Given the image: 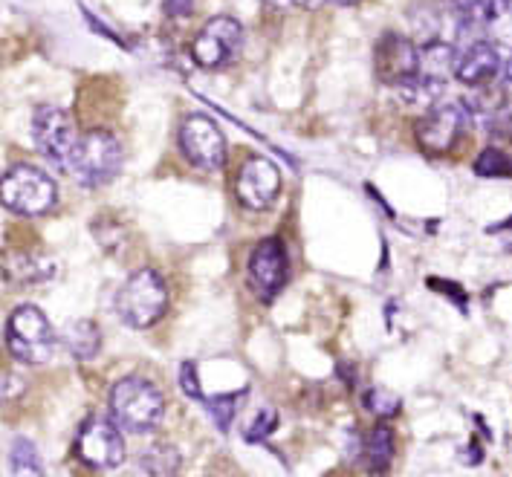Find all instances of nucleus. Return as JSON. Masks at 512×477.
<instances>
[{
  "instance_id": "obj_28",
  "label": "nucleus",
  "mask_w": 512,
  "mask_h": 477,
  "mask_svg": "<svg viewBox=\"0 0 512 477\" xmlns=\"http://www.w3.org/2000/svg\"><path fill=\"white\" fill-rule=\"evenodd\" d=\"M180 385H183L186 397H194V399H200V402H206L203 391H200V379H197V365H194V362H186V365L180 368Z\"/></svg>"
},
{
  "instance_id": "obj_8",
  "label": "nucleus",
  "mask_w": 512,
  "mask_h": 477,
  "mask_svg": "<svg viewBox=\"0 0 512 477\" xmlns=\"http://www.w3.org/2000/svg\"><path fill=\"white\" fill-rule=\"evenodd\" d=\"M76 454L84 466L96 472H113L125 463L122 428L108 417H90L76 437Z\"/></svg>"
},
{
  "instance_id": "obj_5",
  "label": "nucleus",
  "mask_w": 512,
  "mask_h": 477,
  "mask_svg": "<svg viewBox=\"0 0 512 477\" xmlns=\"http://www.w3.org/2000/svg\"><path fill=\"white\" fill-rule=\"evenodd\" d=\"M6 347L24 365L50 362L55 350V336L47 316L32 304L18 307L6 321Z\"/></svg>"
},
{
  "instance_id": "obj_3",
  "label": "nucleus",
  "mask_w": 512,
  "mask_h": 477,
  "mask_svg": "<svg viewBox=\"0 0 512 477\" xmlns=\"http://www.w3.org/2000/svg\"><path fill=\"white\" fill-rule=\"evenodd\" d=\"M84 188H102L122 171V145L110 131H87L79 136L70 168Z\"/></svg>"
},
{
  "instance_id": "obj_10",
  "label": "nucleus",
  "mask_w": 512,
  "mask_h": 477,
  "mask_svg": "<svg viewBox=\"0 0 512 477\" xmlns=\"http://www.w3.org/2000/svg\"><path fill=\"white\" fill-rule=\"evenodd\" d=\"M290 275V261H287V246L278 238L261 240L252 255H249V281L252 290L258 292L261 301L270 304L278 292L284 290Z\"/></svg>"
},
{
  "instance_id": "obj_26",
  "label": "nucleus",
  "mask_w": 512,
  "mask_h": 477,
  "mask_svg": "<svg viewBox=\"0 0 512 477\" xmlns=\"http://www.w3.org/2000/svg\"><path fill=\"white\" fill-rule=\"evenodd\" d=\"M365 408H368L371 414H377V417H394V414L403 408V402H400L397 394H391V391H385V388H374V391L365 394Z\"/></svg>"
},
{
  "instance_id": "obj_14",
  "label": "nucleus",
  "mask_w": 512,
  "mask_h": 477,
  "mask_svg": "<svg viewBox=\"0 0 512 477\" xmlns=\"http://www.w3.org/2000/svg\"><path fill=\"white\" fill-rule=\"evenodd\" d=\"M463 119L466 113L460 110L458 105H443L429 110L417 128H414V136H417V145L432 154V157H440L446 154L455 142H458L460 131H463Z\"/></svg>"
},
{
  "instance_id": "obj_19",
  "label": "nucleus",
  "mask_w": 512,
  "mask_h": 477,
  "mask_svg": "<svg viewBox=\"0 0 512 477\" xmlns=\"http://www.w3.org/2000/svg\"><path fill=\"white\" fill-rule=\"evenodd\" d=\"M9 469L15 477H47L44 472V460L35 449V443L27 437H18L12 440V449H9Z\"/></svg>"
},
{
  "instance_id": "obj_13",
  "label": "nucleus",
  "mask_w": 512,
  "mask_h": 477,
  "mask_svg": "<svg viewBox=\"0 0 512 477\" xmlns=\"http://www.w3.org/2000/svg\"><path fill=\"white\" fill-rule=\"evenodd\" d=\"M501 70H504V61H501L498 41H489V38H472L466 47H460L455 58V76L466 87H486L495 81Z\"/></svg>"
},
{
  "instance_id": "obj_20",
  "label": "nucleus",
  "mask_w": 512,
  "mask_h": 477,
  "mask_svg": "<svg viewBox=\"0 0 512 477\" xmlns=\"http://www.w3.org/2000/svg\"><path fill=\"white\" fill-rule=\"evenodd\" d=\"M446 84H437L432 79H423L420 73H414L411 79H405L403 84H397V96L417 107H432L440 96H443Z\"/></svg>"
},
{
  "instance_id": "obj_29",
  "label": "nucleus",
  "mask_w": 512,
  "mask_h": 477,
  "mask_svg": "<svg viewBox=\"0 0 512 477\" xmlns=\"http://www.w3.org/2000/svg\"><path fill=\"white\" fill-rule=\"evenodd\" d=\"M261 3L275 6V9H307V12H313V9H319L327 0H261Z\"/></svg>"
},
{
  "instance_id": "obj_16",
  "label": "nucleus",
  "mask_w": 512,
  "mask_h": 477,
  "mask_svg": "<svg viewBox=\"0 0 512 477\" xmlns=\"http://www.w3.org/2000/svg\"><path fill=\"white\" fill-rule=\"evenodd\" d=\"M394 451H397V434H394L391 425H374V428L368 431V437L362 440V460H365L368 469L377 472V475L388 472V466H391V460H394Z\"/></svg>"
},
{
  "instance_id": "obj_9",
  "label": "nucleus",
  "mask_w": 512,
  "mask_h": 477,
  "mask_svg": "<svg viewBox=\"0 0 512 477\" xmlns=\"http://www.w3.org/2000/svg\"><path fill=\"white\" fill-rule=\"evenodd\" d=\"M180 151L194 168L220 171L226 162V139L209 116L191 113L180 125Z\"/></svg>"
},
{
  "instance_id": "obj_30",
  "label": "nucleus",
  "mask_w": 512,
  "mask_h": 477,
  "mask_svg": "<svg viewBox=\"0 0 512 477\" xmlns=\"http://www.w3.org/2000/svg\"><path fill=\"white\" fill-rule=\"evenodd\" d=\"M165 12L174 18H186L191 12V0H165Z\"/></svg>"
},
{
  "instance_id": "obj_21",
  "label": "nucleus",
  "mask_w": 512,
  "mask_h": 477,
  "mask_svg": "<svg viewBox=\"0 0 512 477\" xmlns=\"http://www.w3.org/2000/svg\"><path fill=\"white\" fill-rule=\"evenodd\" d=\"M452 12L460 24V32L486 29L492 15V0H452Z\"/></svg>"
},
{
  "instance_id": "obj_31",
  "label": "nucleus",
  "mask_w": 512,
  "mask_h": 477,
  "mask_svg": "<svg viewBox=\"0 0 512 477\" xmlns=\"http://www.w3.org/2000/svg\"><path fill=\"white\" fill-rule=\"evenodd\" d=\"M504 79H507L512 84V53H510V58L504 61Z\"/></svg>"
},
{
  "instance_id": "obj_23",
  "label": "nucleus",
  "mask_w": 512,
  "mask_h": 477,
  "mask_svg": "<svg viewBox=\"0 0 512 477\" xmlns=\"http://www.w3.org/2000/svg\"><path fill=\"white\" fill-rule=\"evenodd\" d=\"M475 174L478 177H512V159L501 148H486L475 159Z\"/></svg>"
},
{
  "instance_id": "obj_7",
  "label": "nucleus",
  "mask_w": 512,
  "mask_h": 477,
  "mask_svg": "<svg viewBox=\"0 0 512 477\" xmlns=\"http://www.w3.org/2000/svg\"><path fill=\"white\" fill-rule=\"evenodd\" d=\"M241 47V21L229 18V15H217V18H209L197 32V38L191 44V58L203 70H220V67H229L241 55Z\"/></svg>"
},
{
  "instance_id": "obj_22",
  "label": "nucleus",
  "mask_w": 512,
  "mask_h": 477,
  "mask_svg": "<svg viewBox=\"0 0 512 477\" xmlns=\"http://www.w3.org/2000/svg\"><path fill=\"white\" fill-rule=\"evenodd\" d=\"M177 469H180V454L171 446H154L142 454V472H148L151 477H174Z\"/></svg>"
},
{
  "instance_id": "obj_11",
  "label": "nucleus",
  "mask_w": 512,
  "mask_h": 477,
  "mask_svg": "<svg viewBox=\"0 0 512 477\" xmlns=\"http://www.w3.org/2000/svg\"><path fill=\"white\" fill-rule=\"evenodd\" d=\"M278 191H281V174L270 159L258 157L243 162V168L235 177V194L246 209H252V212L270 209Z\"/></svg>"
},
{
  "instance_id": "obj_18",
  "label": "nucleus",
  "mask_w": 512,
  "mask_h": 477,
  "mask_svg": "<svg viewBox=\"0 0 512 477\" xmlns=\"http://www.w3.org/2000/svg\"><path fill=\"white\" fill-rule=\"evenodd\" d=\"M61 342L70 350V356L87 362V359H93V356L99 353V347H102V333H99V327H96L93 321L81 318V321H73V324L64 327Z\"/></svg>"
},
{
  "instance_id": "obj_4",
  "label": "nucleus",
  "mask_w": 512,
  "mask_h": 477,
  "mask_svg": "<svg viewBox=\"0 0 512 477\" xmlns=\"http://www.w3.org/2000/svg\"><path fill=\"white\" fill-rule=\"evenodd\" d=\"M58 203V188L53 177H47L41 168L18 162L3 174V206L9 212L38 217L53 212Z\"/></svg>"
},
{
  "instance_id": "obj_15",
  "label": "nucleus",
  "mask_w": 512,
  "mask_h": 477,
  "mask_svg": "<svg viewBox=\"0 0 512 477\" xmlns=\"http://www.w3.org/2000/svg\"><path fill=\"white\" fill-rule=\"evenodd\" d=\"M3 278L15 284H47L55 278V261L47 255H9L3 261Z\"/></svg>"
},
{
  "instance_id": "obj_12",
  "label": "nucleus",
  "mask_w": 512,
  "mask_h": 477,
  "mask_svg": "<svg viewBox=\"0 0 512 477\" xmlns=\"http://www.w3.org/2000/svg\"><path fill=\"white\" fill-rule=\"evenodd\" d=\"M374 67H377L379 81L397 87L405 79H411L420 67V47H414L405 35L385 32L377 41L374 50Z\"/></svg>"
},
{
  "instance_id": "obj_27",
  "label": "nucleus",
  "mask_w": 512,
  "mask_h": 477,
  "mask_svg": "<svg viewBox=\"0 0 512 477\" xmlns=\"http://www.w3.org/2000/svg\"><path fill=\"white\" fill-rule=\"evenodd\" d=\"M275 425H278L275 411H261V414L255 417V423L246 428V440H249V443H261V440H267L272 431H275Z\"/></svg>"
},
{
  "instance_id": "obj_25",
  "label": "nucleus",
  "mask_w": 512,
  "mask_h": 477,
  "mask_svg": "<svg viewBox=\"0 0 512 477\" xmlns=\"http://www.w3.org/2000/svg\"><path fill=\"white\" fill-rule=\"evenodd\" d=\"M243 402V391L241 394H223V397L215 399H206V408L212 411V420L220 431H229V425L235 420V414H238V408H241Z\"/></svg>"
},
{
  "instance_id": "obj_17",
  "label": "nucleus",
  "mask_w": 512,
  "mask_h": 477,
  "mask_svg": "<svg viewBox=\"0 0 512 477\" xmlns=\"http://www.w3.org/2000/svg\"><path fill=\"white\" fill-rule=\"evenodd\" d=\"M455 58H458V50L452 44H446V41H429V44L420 47V67H417V73L423 79L446 84L449 73L455 70Z\"/></svg>"
},
{
  "instance_id": "obj_6",
  "label": "nucleus",
  "mask_w": 512,
  "mask_h": 477,
  "mask_svg": "<svg viewBox=\"0 0 512 477\" xmlns=\"http://www.w3.org/2000/svg\"><path fill=\"white\" fill-rule=\"evenodd\" d=\"M32 139L44 159H50L55 168H70L73 151L79 145V136L73 128V119L53 105H38L32 113Z\"/></svg>"
},
{
  "instance_id": "obj_1",
  "label": "nucleus",
  "mask_w": 512,
  "mask_h": 477,
  "mask_svg": "<svg viewBox=\"0 0 512 477\" xmlns=\"http://www.w3.org/2000/svg\"><path fill=\"white\" fill-rule=\"evenodd\" d=\"M110 414L113 423L131 434H148L165 417V397L162 391L142 376H128L113 385L110 391Z\"/></svg>"
},
{
  "instance_id": "obj_24",
  "label": "nucleus",
  "mask_w": 512,
  "mask_h": 477,
  "mask_svg": "<svg viewBox=\"0 0 512 477\" xmlns=\"http://www.w3.org/2000/svg\"><path fill=\"white\" fill-rule=\"evenodd\" d=\"M486 32H492V41L498 44H512V0H492Z\"/></svg>"
},
{
  "instance_id": "obj_2",
  "label": "nucleus",
  "mask_w": 512,
  "mask_h": 477,
  "mask_svg": "<svg viewBox=\"0 0 512 477\" xmlns=\"http://www.w3.org/2000/svg\"><path fill=\"white\" fill-rule=\"evenodd\" d=\"M165 310H168V287L160 272L154 269H136L116 295V313L134 330L154 327L165 316Z\"/></svg>"
},
{
  "instance_id": "obj_32",
  "label": "nucleus",
  "mask_w": 512,
  "mask_h": 477,
  "mask_svg": "<svg viewBox=\"0 0 512 477\" xmlns=\"http://www.w3.org/2000/svg\"><path fill=\"white\" fill-rule=\"evenodd\" d=\"M327 3H336V6H356V3H362V0H327Z\"/></svg>"
}]
</instances>
